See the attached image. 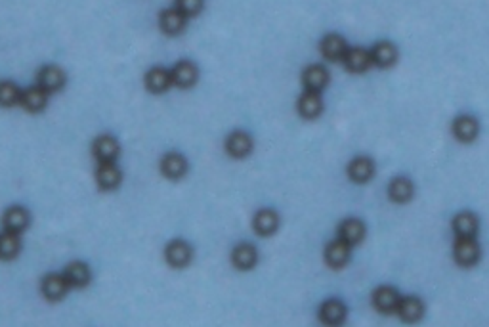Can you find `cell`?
Returning a JSON list of instances; mask_svg holds the SVG:
<instances>
[{"mask_svg": "<svg viewBox=\"0 0 489 327\" xmlns=\"http://www.w3.org/2000/svg\"><path fill=\"white\" fill-rule=\"evenodd\" d=\"M453 257L459 266H474L480 259V245L474 238H457L453 247Z\"/></svg>", "mask_w": 489, "mask_h": 327, "instance_id": "6da1fadb", "label": "cell"}, {"mask_svg": "<svg viewBox=\"0 0 489 327\" xmlns=\"http://www.w3.org/2000/svg\"><path fill=\"white\" fill-rule=\"evenodd\" d=\"M193 251L189 243H185L184 239H174L164 249V259L172 268H185L192 262Z\"/></svg>", "mask_w": 489, "mask_h": 327, "instance_id": "7a4b0ae2", "label": "cell"}, {"mask_svg": "<svg viewBox=\"0 0 489 327\" xmlns=\"http://www.w3.org/2000/svg\"><path fill=\"white\" fill-rule=\"evenodd\" d=\"M342 61H344V67L352 73H365L373 66V58H371L369 50L359 48V46L348 48L346 54L342 56Z\"/></svg>", "mask_w": 489, "mask_h": 327, "instance_id": "3957f363", "label": "cell"}, {"mask_svg": "<svg viewBox=\"0 0 489 327\" xmlns=\"http://www.w3.org/2000/svg\"><path fill=\"white\" fill-rule=\"evenodd\" d=\"M171 77L172 84H176L178 89H192L199 79V69L192 61H180L172 67Z\"/></svg>", "mask_w": 489, "mask_h": 327, "instance_id": "277c9868", "label": "cell"}, {"mask_svg": "<svg viewBox=\"0 0 489 327\" xmlns=\"http://www.w3.org/2000/svg\"><path fill=\"white\" fill-rule=\"evenodd\" d=\"M350 261V245L341 238L334 239L333 243H329L325 249V262L327 266L333 270H341L348 264Z\"/></svg>", "mask_w": 489, "mask_h": 327, "instance_id": "5b68a950", "label": "cell"}, {"mask_svg": "<svg viewBox=\"0 0 489 327\" xmlns=\"http://www.w3.org/2000/svg\"><path fill=\"white\" fill-rule=\"evenodd\" d=\"M40 289L48 301L58 303L61 298L65 297L67 289H69V283H67L65 275L63 274H48L40 283Z\"/></svg>", "mask_w": 489, "mask_h": 327, "instance_id": "8992f818", "label": "cell"}, {"mask_svg": "<svg viewBox=\"0 0 489 327\" xmlns=\"http://www.w3.org/2000/svg\"><path fill=\"white\" fill-rule=\"evenodd\" d=\"M37 81L38 86L45 89L46 92L50 94V92L63 89V84H65V73H63L58 66H45L38 71Z\"/></svg>", "mask_w": 489, "mask_h": 327, "instance_id": "52a82bcc", "label": "cell"}, {"mask_svg": "<svg viewBox=\"0 0 489 327\" xmlns=\"http://www.w3.org/2000/svg\"><path fill=\"white\" fill-rule=\"evenodd\" d=\"M398 303H400V295H398V291L394 289V287L382 285V287H378V289L373 293V306H375L380 314L396 312Z\"/></svg>", "mask_w": 489, "mask_h": 327, "instance_id": "ba28073f", "label": "cell"}, {"mask_svg": "<svg viewBox=\"0 0 489 327\" xmlns=\"http://www.w3.org/2000/svg\"><path fill=\"white\" fill-rule=\"evenodd\" d=\"M226 151L235 159H243L252 151V138L251 134L244 130H235L228 136L226 140Z\"/></svg>", "mask_w": 489, "mask_h": 327, "instance_id": "9c48e42d", "label": "cell"}, {"mask_svg": "<svg viewBox=\"0 0 489 327\" xmlns=\"http://www.w3.org/2000/svg\"><path fill=\"white\" fill-rule=\"evenodd\" d=\"M185 23H187V17L178 8H166L159 15V25L166 35H180L185 29Z\"/></svg>", "mask_w": 489, "mask_h": 327, "instance_id": "30bf717a", "label": "cell"}, {"mask_svg": "<svg viewBox=\"0 0 489 327\" xmlns=\"http://www.w3.org/2000/svg\"><path fill=\"white\" fill-rule=\"evenodd\" d=\"M92 151H94V155H96L100 163H109V161H115L119 157L121 146L113 136H100L94 142Z\"/></svg>", "mask_w": 489, "mask_h": 327, "instance_id": "8fae6325", "label": "cell"}, {"mask_svg": "<svg viewBox=\"0 0 489 327\" xmlns=\"http://www.w3.org/2000/svg\"><path fill=\"white\" fill-rule=\"evenodd\" d=\"M121 180H123V174H121L115 161L98 165L96 182L100 190H115L121 184Z\"/></svg>", "mask_w": 489, "mask_h": 327, "instance_id": "7c38bea8", "label": "cell"}, {"mask_svg": "<svg viewBox=\"0 0 489 327\" xmlns=\"http://www.w3.org/2000/svg\"><path fill=\"white\" fill-rule=\"evenodd\" d=\"M319 320L327 326H341L346 320V306L339 298H331L319 308Z\"/></svg>", "mask_w": 489, "mask_h": 327, "instance_id": "4fadbf2b", "label": "cell"}, {"mask_svg": "<svg viewBox=\"0 0 489 327\" xmlns=\"http://www.w3.org/2000/svg\"><path fill=\"white\" fill-rule=\"evenodd\" d=\"M373 174H375V163L371 161L369 157L359 155L356 159H352V163L348 165V176L356 184L369 182L373 178Z\"/></svg>", "mask_w": 489, "mask_h": 327, "instance_id": "5bb4252c", "label": "cell"}, {"mask_svg": "<svg viewBox=\"0 0 489 327\" xmlns=\"http://www.w3.org/2000/svg\"><path fill=\"white\" fill-rule=\"evenodd\" d=\"M319 50H321V54H323V58H325V60L336 61V60H342V56L346 54L348 46H346V40H344L341 35H336V33H329V35L323 37V40H321Z\"/></svg>", "mask_w": 489, "mask_h": 327, "instance_id": "9a60e30c", "label": "cell"}, {"mask_svg": "<svg viewBox=\"0 0 489 327\" xmlns=\"http://www.w3.org/2000/svg\"><path fill=\"white\" fill-rule=\"evenodd\" d=\"M252 226H254L258 236H272L279 228V215L275 213L274 208H260L258 213L254 215Z\"/></svg>", "mask_w": 489, "mask_h": 327, "instance_id": "2e32d148", "label": "cell"}, {"mask_svg": "<svg viewBox=\"0 0 489 327\" xmlns=\"http://www.w3.org/2000/svg\"><path fill=\"white\" fill-rule=\"evenodd\" d=\"M478 132H480V125H478V119L472 115H459L453 121V134L457 136V140L472 142L478 136Z\"/></svg>", "mask_w": 489, "mask_h": 327, "instance_id": "e0dca14e", "label": "cell"}, {"mask_svg": "<svg viewBox=\"0 0 489 327\" xmlns=\"http://www.w3.org/2000/svg\"><path fill=\"white\" fill-rule=\"evenodd\" d=\"M321 112H323V100L319 96V92L306 90L304 94L298 98V113L304 119H318Z\"/></svg>", "mask_w": 489, "mask_h": 327, "instance_id": "ac0fdd59", "label": "cell"}, {"mask_svg": "<svg viewBox=\"0 0 489 327\" xmlns=\"http://www.w3.org/2000/svg\"><path fill=\"white\" fill-rule=\"evenodd\" d=\"M371 58H373V66L382 67V69L392 67L398 61V48L388 40H380L371 50Z\"/></svg>", "mask_w": 489, "mask_h": 327, "instance_id": "d6986e66", "label": "cell"}, {"mask_svg": "<svg viewBox=\"0 0 489 327\" xmlns=\"http://www.w3.org/2000/svg\"><path fill=\"white\" fill-rule=\"evenodd\" d=\"M339 238L342 241H346L350 247L362 243L365 238V224L362 220H357V218H346L339 226Z\"/></svg>", "mask_w": 489, "mask_h": 327, "instance_id": "ffe728a7", "label": "cell"}, {"mask_svg": "<svg viewBox=\"0 0 489 327\" xmlns=\"http://www.w3.org/2000/svg\"><path fill=\"white\" fill-rule=\"evenodd\" d=\"M161 172L169 180H180L187 172V161L180 153H166L161 159Z\"/></svg>", "mask_w": 489, "mask_h": 327, "instance_id": "44dd1931", "label": "cell"}, {"mask_svg": "<svg viewBox=\"0 0 489 327\" xmlns=\"http://www.w3.org/2000/svg\"><path fill=\"white\" fill-rule=\"evenodd\" d=\"M20 104L31 113L42 112L48 104V92L40 86H31V89L23 90L22 98H20Z\"/></svg>", "mask_w": 489, "mask_h": 327, "instance_id": "7402d4cb", "label": "cell"}, {"mask_svg": "<svg viewBox=\"0 0 489 327\" xmlns=\"http://www.w3.org/2000/svg\"><path fill=\"white\" fill-rule=\"evenodd\" d=\"M396 312L400 314V318L403 321H408V324H415V321H419L421 318H423V314H424L423 301L417 297L400 298Z\"/></svg>", "mask_w": 489, "mask_h": 327, "instance_id": "603a6c76", "label": "cell"}, {"mask_svg": "<svg viewBox=\"0 0 489 327\" xmlns=\"http://www.w3.org/2000/svg\"><path fill=\"white\" fill-rule=\"evenodd\" d=\"M29 220H31L29 211H27L25 207H20V205L8 208L6 213H4V218H2L4 228L10 231H15V234H20V231L25 230V228L29 226Z\"/></svg>", "mask_w": 489, "mask_h": 327, "instance_id": "cb8c5ba5", "label": "cell"}, {"mask_svg": "<svg viewBox=\"0 0 489 327\" xmlns=\"http://www.w3.org/2000/svg\"><path fill=\"white\" fill-rule=\"evenodd\" d=\"M172 84V77L169 69L164 67H153L149 69L148 75H146V89L153 94H161L164 90L171 89Z\"/></svg>", "mask_w": 489, "mask_h": 327, "instance_id": "d4e9b609", "label": "cell"}, {"mask_svg": "<svg viewBox=\"0 0 489 327\" xmlns=\"http://www.w3.org/2000/svg\"><path fill=\"white\" fill-rule=\"evenodd\" d=\"M302 82H304L306 90L321 92L329 84V73L323 66L306 67L304 73H302Z\"/></svg>", "mask_w": 489, "mask_h": 327, "instance_id": "484cf974", "label": "cell"}, {"mask_svg": "<svg viewBox=\"0 0 489 327\" xmlns=\"http://www.w3.org/2000/svg\"><path fill=\"white\" fill-rule=\"evenodd\" d=\"M256 261H258L256 249L249 245V243H241L231 253V262H233V266L238 268V270H244V272L252 270V268L256 266Z\"/></svg>", "mask_w": 489, "mask_h": 327, "instance_id": "4316f807", "label": "cell"}, {"mask_svg": "<svg viewBox=\"0 0 489 327\" xmlns=\"http://www.w3.org/2000/svg\"><path fill=\"white\" fill-rule=\"evenodd\" d=\"M63 275H65L69 287H77V289L86 287L90 283V277H92V275H90V268L86 266L84 262H71V264L65 268Z\"/></svg>", "mask_w": 489, "mask_h": 327, "instance_id": "83f0119b", "label": "cell"}, {"mask_svg": "<svg viewBox=\"0 0 489 327\" xmlns=\"http://www.w3.org/2000/svg\"><path fill=\"white\" fill-rule=\"evenodd\" d=\"M478 218L472 213H459L453 218V230L457 234V238H474L478 234Z\"/></svg>", "mask_w": 489, "mask_h": 327, "instance_id": "f1b7e54d", "label": "cell"}, {"mask_svg": "<svg viewBox=\"0 0 489 327\" xmlns=\"http://www.w3.org/2000/svg\"><path fill=\"white\" fill-rule=\"evenodd\" d=\"M413 194H415L413 182L409 178H405V176L394 178L392 182H390V186H388V195H390V199H392L394 203H408V201H411Z\"/></svg>", "mask_w": 489, "mask_h": 327, "instance_id": "f546056e", "label": "cell"}, {"mask_svg": "<svg viewBox=\"0 0 489 327\" xmlns=\"http://www.w3.org/2000/svg\"><path fill=\"white\" fill-rule=\"evenodd\" d=\"M22 249V241H20V236L15 231H2L0 234V259H14L15 254L20 253Z\"/></svg>", "mask_w": 489, "mask_h": 327, "instance_id": "4dcf8cb0", "label": "cell"}, {"mask_svg": "<svg viewBox=\"0 0 489 327\" xmlns=\"http://www.w3.org/2000/svg\"><path fill=\"white\" fill-rule=\"evenodd\" d=\"M20 98H22V90L17 84L12 81H0V105L2 107H12L20 104Z\"/></svg>", "mask_w": 489, "mask_h": 327, "instance_id": "1f68e13d", "label": "cell"}, {"mask_svg": "<svg viewBox=\"0 0 489 327\" xmlns=\"http://www.w3.org/2000/svg\"><path fill=\"white\" fill-rule=\"evenodd\" d=\"M205 6V0H176V8L185 15V17H193L197 15Z\"/></svg>", "mask_w": 489, "mask_h": 327, "instance_id": "d6a6232c", "label": "cell"}]
</instances>
